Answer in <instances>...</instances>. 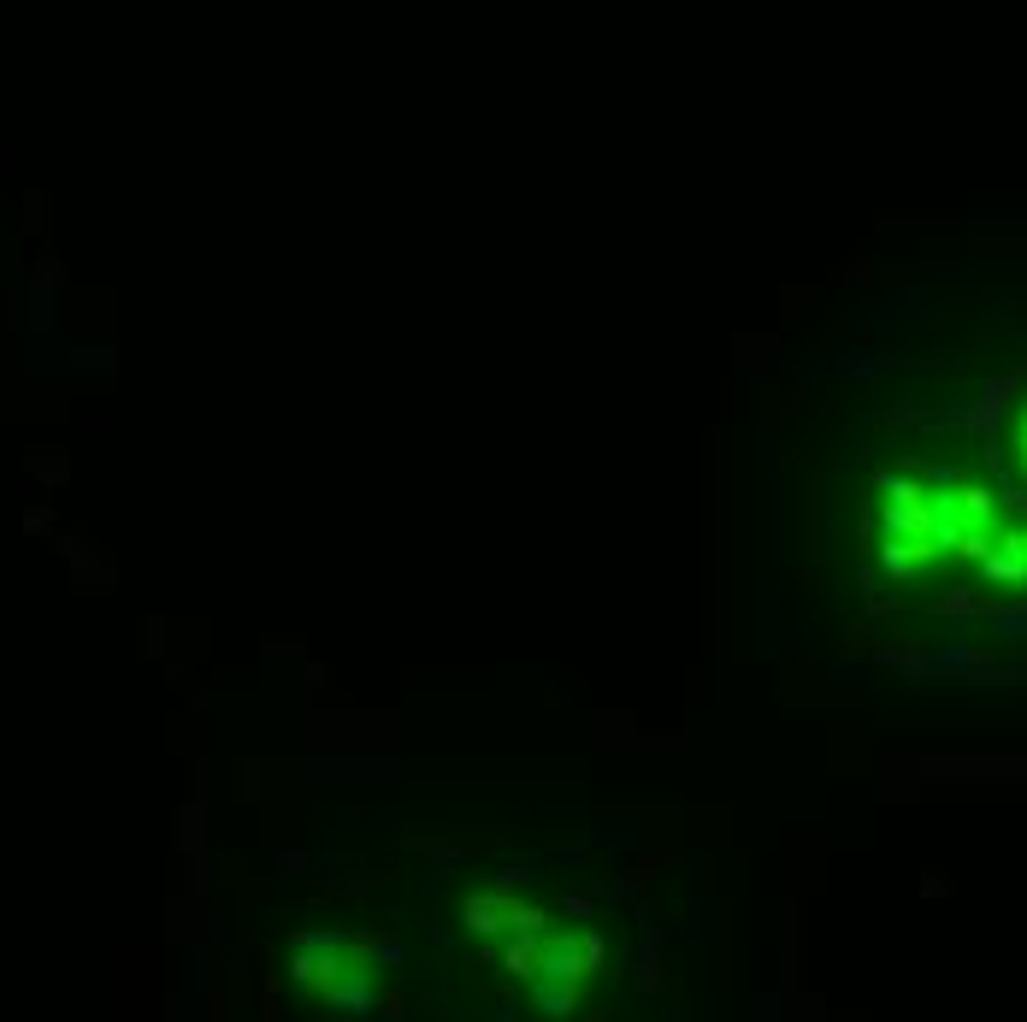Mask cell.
<instances>
[{
  "label": "cell",
  "mask_w": 1027,
  "mask_h": 1022,
  "mask_svg": "<svg viewBox=\"0 0 1027 1022\" xmlns=\"http://www.w3.org/2000/svg\"><path fill=\"white\" fill-rule=\"evenodd\" d=\"M537 952H544V934H509V946H502V964H509V975H537Z\"/></svg>",
  "instance_id": "3957f363"
},
{
  "label": "cell",
  "mask_w": 1027,
  "mask_h": 1022,
  "mask_svg": "<svg viewBox=\"0 0 1027 1022\" xmlns=\"http://www.w3.org/2000/svg\"><path fill=\"white\" fill-rule=\"evenodd\" d=\"M1022 462H1027V426H1022Z\"/></svg>",
  "instance_id": "9c48e42d"
},
{
  "label": "cell",
  "mask_w": 1027,
  "mask_h": 1022,
  "mask_svg": "<svg viewBox=\"0 0 1027 1022\" xmlns=\"http://www.w3.org/2000/svg\"><path fill=\"white\" fill-rule=\"evenodd\" d=\"M981 574L992 579V586H1027V538L1022 532H1009V538H998L981 556Z\"/></svg>",
  "instance_id": "6da1fadb"
},
{
  "label": "cell",
  "mask_w": 1027,
  "mask_h": 1022,
  "mask_svg": "<svg viewBox=\"0 0 1027 1022\" xmlns=\"http://www.w3.org/2000/svg\"><path fill=\"white\" fill-rule=\"evenodd\" d=\"M520 887H526V869H502V875H496V887H491V892H502V899H514V892H520Z\"/></svg>",
  "instance_id": "52a82bcc"
},
{
  "label": "cell",
  "mask_w": 1027,
  "mask_h": 1022,
  "mask_svg": "<svg viewBox=\"0 0 1027 1022\" xmlns=\"http://www.w3.org/2000/svg\"><path fill=\"white\" fill-rule=\"evenodd\" d=\"M573 1004H579L573 981H537V1011L544 1017H573Z\"/></svg>",
  "instance_id": "5b68a950"
},
{
  "label": "cell",
  "mask_w": 1027,
  "mask_h": 1022,
  "mask_svg": "<svg viewBox=\"0 0 1027 1022\" xmlns=\"http://www.w3.org/2000/svg\"><path fill=\"white\" fill-rule=\"evenodd\" d=\"M561 910H567V917H591V899H584V892H573V899H567Z\"/></svg>",
  "instance_id": "ba28073f"
},
{
  "label": "cell",
  "mask_w": 1027,
  "mask_h": 1022,
  "mask_svg": "<svg viewBox=\"0 0 1027 1022\" xmlns=\"http://www.w3.org/2000/svg\"><path fill=\"white\" fill-rule=\"evenodd\" d=\"M584 1022H603V1017H584Z\"/></svg>",
  "instance_id": "30bf717a"
},
{
  "label": "cell",
  "mask_w": 1027,
  "mask_h": 1022,
  "mask_svg": "<svg viewBox=\"0 0 1027 1022\" xmlns=\"http://www.w3.org/2000/svg\"><path fill=\"white\" fill-rule=\"evenodd\" d=\"M880 562H886V574L892 579H909L915 568H922V562H927V549H915V544H880Z\"/></svg>",
  "instance_id": "8992f818"
},
{
  "label": "cell",
  "mask_w": 1027,
  "mask_h": 1022,
  "mask_svg": "<svg viewBox=\"0 0 1027 1022\" xmlns=\"http://www.w3.org/2000/svg\"><path fill=\"white\" fill-rule=\"evenodd\" d=\"M509 917H514V899H502V892H472L461 904V922L472 934H509Z\"/></svg>",
  "instance_id": "7a4b0ae2"
},
{
  "label": "cell",
  "mask_w": 1027,
  "mask_h": 1022,
  "mask_svg": "<svg viewBox=\"0 0 1027 1022\" xmlns=\"http://www.w3.org/2000/svg\"><path fill=\"white\" fill-rule=\"evenodd\" d=\"M934 615H951V621H974V615H986V597H981V591H969V586H951L945 597H934Z\"/></svg>",
  "instance_id": "277c9868"
}]
</instances>
